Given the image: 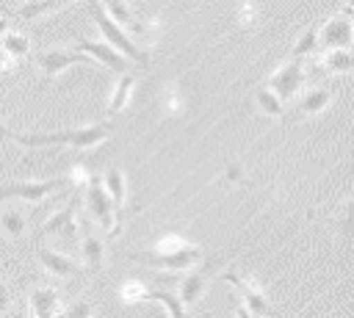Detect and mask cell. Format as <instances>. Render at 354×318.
<instances>
[{"label":"cell","mask_w":354,"mask_h":318,"mask_svg":"<svg viewBox=\"0 0 354 318\" xmlns=\"http://www.w3.org/2000/svg\"><path fill=\"white\" fill-rule=\"evenodd\" d=\"M3 135H8L11 141L22 144V147H75V149H86L94 147L100 141L108 138L111 124L100 122V124H88L80 130H61V133H33V135H22V133H11L6 127H0Z\"/></svg>","instance_id":"1"},{"label":"cell","mask_w":354,"mask_h":318,"mask_svg":"<svg viewBox=\"0 0 354 318\" xmlns=\"http://www.w3.org/2000/svg\"><path fill=\"white\" fill-rule=\"evenodd\" d=\"M86 6H88V14H91V19L97 22L100 33L105 36V41H108L113 50H119L127 61H133V64H138V66H147V53L138 50L136 41L127 36V30H122V28L108 17V11L102 8V3H100V0H88Z\"/></svg>","instance_id":"2"},{"label":"cell","mask_w":354,"mask_h":318,"mask_svg":"<svg viewBox=\"0 0 354 318\" xmlns=\"http://www.w3.org/2000/svg\"><path fill=\"white\" fill-rule=\"evenodd\" d=\"M138 263H144V265H152V268H158V271H191L194 265H199L202 260H205V254H202V249L199 246H194V243H185V246H180V249H174V252H144V254H133Z\"/></svg>","instance_id":"3"},{"label":"cell","mask_w":354,"mask_h":318,"mask_svg":"<svg viewBox=\"0 0 354 318\" xmlns=\"http://www.w3.org/2000/svg\"><path fill=\"white\" fill-rule=\"evenodd\" d=\"M86 207H88V216L113 238L116 232H119V210L113 207V202H111V196L105 194V188H102V180H88V185H86Z\"/></svg>","instance_id":"4"},{"label":"cell","mask_w":354,"mask_h":318,"mask_svg":"<svg viewBox=\"0 0 354 318\" xmlns=\"http://www.w3.org/2000/svg\"><path fill=\"white\" fill-rule=\"evenodd\" d=\"M221 279H224V282H230V285L238 290L241 304H243L254 318H274V315H277V312H274V307L268 304V299L263 296V290H260L252 279L238 277V274H230V271H224V274H221Z\"/></svg>","instance_id":"5"},{"label":"cell","mask_w":354,"mask_h":318,"mask_svg":"<svg viewBox=\"0 0 354 318\" xmlns=\"http://www.w3.org/2000/svg\"><path fill=\"white\" fill-rule=\"evenodd\" d=\"M64 180H14L0 188V202L6 199H19V202H44L53 191L61 188Z\"/></svg>","instance_id":"6"},{"label":"cell","mask_w":354,"mask_h":318,"mask_svg":"<svg viewBox=\"0 0 354 318\" xmlns=\"http://www.w3.org/2000/svg\"><path fill=\"white\" fill-rule=\"evenodd\" d=\"M301 83H304V64H301V58H290L288 64H282V66L268 77L266 86H268L282 102H290V100L299 94Z\"/></svg>","instance_id":"7"},{"label":"cell","mask_w":354,"mask_h":318,"mask_svg":"<svg viewBox=\"0 0 354 318\" xmlns=\"http://www.w3.org/2000/svg\"><path fill=\"white\" fill-rule=\"evenodd\" d=\"M354 44V25L348 14H335L321 25L318 50H351Z\"/></svg>","instance_id":"8"},{"label":"cell","mask_w":354,"mask_h":318,"mask_svg":"<svg viewBox=\"0 0 354 318\" xmlns=\"http://www.w3.org/2000/svg\"><path fill=\"white\" fill-rule=\"evenodd\" d=\"M75 50L86 53L94 64H100V66H105V69H111V72H119V75H122V72H130V61H127L119 50H113L108 41H88V39H80Z\"/></svg>","instance_id":"9"},{"label":"cell","mask_w":354,"mask_h":318,"mask_svg":"<svg viewBox=\"0 0 354 318\" xmlns=\"http://www.w3.org/2000/svg\"><path fill=\"white\" fill-rule=\"evenodd\" d=\"M39 69L44 72V75H61L64 69H69V66H75V64H86V66H94V61L86 55V53H80V50H75V53H69V50H44V53H39Z\"/></svg>","instance_id":"10"},{"label":"cell","mask_w":354,"mask_h":318,"mask_svg":"<svg viewBox=\"0 0 354 318\" xmlns=\"http://www.w3.org/2000/svg\"><path fill=\"white\" fill-rule=\"evenodd\" d=\"M80 249H83V263L91 274L102 271V260H105V246L100 241V235L94 232L91 221H80Z\"/></svg>","instance_id":"11"},{"label":"cell","mask_w":354,"mask_h":318,"mask_svg":"<svg viewBox=\"0 0 354 318\" xmlns=\"http://www.w3.org/2000/svg\"><path fill=\"white\" fill-rule=\"evenodd\" d=\"M75 210H77V205L69 202L64 210H58L55 216H50V218L41 224V230H39L36 235H64L66 241H77L80 227H77V221H75Z\"/></svg>","instance_id":"12"},{"label":"cell","mask_w":354,"mask_h":318,"mask_svg":"<svg viewBox=\"0 0 354 318\" xmlns=\"http://www.w3.org/2000/svg\"><path fill=\"white\" fill-rule=\"evenodd\" d=\"M39 263H41V268L50 274V277H55V279H69L75 271H77V260L75 257H69V254H64V252H55V249H44V246H39Z\"/></svg>","instance_id":"13"},{"label":"cell","mask_w":354,"mask_h":318,"mask_svg":"<svg viewBox=\"0 0 354 318\" xmlns=\"http://www.w3.org/2000/svg\"><path fill=\"white\" fill-rule=\"evenodd\" d=\"M28 301H30V318H58L61 315V296L55 288H36Z\"/></svg>","instance_id":"14"},{"label":"cell","mask_w":354,"mask_h":318,"mask_svg":"<svg viewBox=\"0 0 354 318\" xmlns=\"http://www.w3.org/2000/svg\"><path fill=\"white\" fill-rule=\"evenodd\" d=\"M205 288H207V277L205 274H185L180 279V288H177V299L185 310H191L202 296H205Z\"/></svg>","instance_id":"15"},{"label":"cell","mask_w":354,"mask_h":318,"mask_svg":"<svg viewBox=\"0 0 354 318\" xmlns=\"http://www.w3.org/2000/svg\"><path fill=\"white\" fill-rule=\"evenodd\" d=\"M102 188H105V194L111 196L113 207L122 213V205H124V196H127V185H124L122 169H116V166L105 169V174H102Z\"/></svg>","instance_id":"16"},{"label":"cell","mask_w":354,"mask_h":318,"mask_svg":"<svg viewBox=\"0 0 354 318\" xmlns=\"http://www.w3.org/2000/svg\"><path fill=\"white\" fill-rule=\"evenodd\" d=\"M133 88H136V75H133V72H122V75H119V80H116V86H113L111 102H108V113H111V116H113V113H119V111L127 105V100H130Z\"/></svg>","instance_id":"17"},{"label":"cell","mask_w":354,"mask_h":318,"mask_svg":"<svg viewBox=\"0 0 354 318\" xmlns=\"http://www.w3.org/2000/svg\"><path fill=\"white\" fill-rule=\"evenodd\" d=\"M318 64H321L329 75H340V72L354 69V53H351V50H324Z\"/></svg>","instance_id":"18"},{"label":"cell","mask_w":354,"mask_h":318,"mask_svg":"<svg viewBox=\"0 0 354 318\" xmlns=\"http://www.w3.org/2000/svg\"><path fill=\"white\" fill-rule=\"evenodd\" d=\"M0 227H3L6 235L22 238V235L28 232V216H25L22 210H17V207H6V210L0 213Z\"/></svg>","instance_id":"19"},{"label":"cell","mask_w":354,"mask_h":318,"mask_svg":"<svg viewBox=\"0 0 354 318\" xmlns=\"http://www.w3.org/2000/svg\"><path fill=\"white\" fill-rule=\"evenodd\" d=\"M158 301V304H163L166 307V312L171 315V318H185V307L180 304V299H177V293H171V290H144V296H141V301Z\"/></svg>","instance_id":"20"},{"label":"cell","mask_w":354,"mask_h":318,"mask_svg":"<svg viewBox=\"0 0 354 318\" xmlns=\"http://www.w3.org/2000/svg\"><path fill=\"white\" fill-rule=\"evenodd\" d=\"M66 3H72V0H25L22 8L17 11V17H22V19H36V17L47 14V11H55V8L66 6Z\"/></svg>","instance_id":"21"},{"label":"cell","mask_w":354,"mask_h":318,"mask_svg":"<svg viewBox=\"0 0 354 318\" xmlns=\"http://www.w3.org/2000/svg\"><path fill=\"white\" fill-rule=\"evenodd\" d=\"M329 105V91L326 88H310L301 94V102H299V111L313 116V113H321L324 108Z\"/></svg>","instance_id":"22"},{"label":"cell","mask_w":354,"mask_h":318,"mask_svg":"<svg viewBox=\"0 0 354 318\" xmlns=\"http://www.w3.org/2000/svg\"><path fill=\"white\" fill-rule=\"evenodd\" d=\"M254 100H257V105H260V111L263 113H268V116H279L282 113V108H285V102L268 88V86H257L254 88Z\"/></svg>","instance_id":"23"},{"label":"cell","mask_w":354,"mask_h":318,"mask_svg":"<svg viewBox=\"0 0 354 318\" xmlns=\"http://www.w3.org/2000/svg\"><path fill=\"white\" fill-rule=\"evenodd\" d=\"M313 50H318V28H315V25L307 28V30L301 33V39L293 44V58H304V55L313 53Z\"/></svg>","instance_id":"24"},{"label":"cell","mask_w":354,"mask_h":318,"mask_svg":"<svg viewBox=\"0 0 354 318\" xmlns=\"http://www.w3.org/2000/svg\"><path fill=\"white\" fill-rule=\"evenodd\" d=\"M3 50L11 53V55H25V53L30 50V41H28L25 33H14V30H8V33L3 36Z\"/></svg>","instance_id":"25"},{"label":"cell","mask_w":354,"mask_h":318,"mask_svg":"<svg viewBox=\"0 0 354 318\" xmlns=\"http://www.w3.org/2000/svg\"><path fill=\"white\" fill-rule=\"evenodd\" d=\"M144 282H138V279H130V282H124L122 285V301H127V304H133V301H141V296H144Z\"/></svg>","instance_id":"26"},{"label":"cell","mask_w":354,"mask_h":318,"mask_svg":"<svg viewBox=\"0 0 354 318\" xmlns=\"http://www.w3.org/2000/svg\"><path fill=\"white\" fill-rule=\"evenodd\" d=\"M180 246H185V241H183L180 235H166V238H160V241L155 243V252H174V249H180Z\"/></svg>","instance_id":"27"},{"label":"cell","mask_w":354,"mask_h":318,"mask_svg":"<svg viewBox=\"0 0 354 318\" xmlns=\"http://www.w3.org/2000/svg\"><path fill=\"white\" fill-rule=\"evenodd\" d=\"M64 318H94V312H91V307H88L86 301H77L75 307H69V310L64 312Z\"/></svg>","instance_id":"28"},{"label":"cell","mask_w":354,"mask_h":318,"mask_svg":"<svg viewBox=\"0 0 354 318\" xmlns=\"http://www.w3.org/2000/svg\"><path fill=\"white\" fill-rule=\"evenodd\" d=\"M11 66H14V55L0 47V72H3V69H11Z\"/></svg>","instance_id":"29"},{"label":"cell","mask_w":354,"mask_h":318,"mask_svg":"<svg viewBox=\"0 0 354 318\" xmlns=\"http://www.w3.org/2000/svg\"><path fill=\"white\" fill-rule=\"evenodd\" d=\"M8 304H11V290L0 282V310H8Z\"/></svg>","instance_id":"30"},{"label":"cell","mask_w":354,"mask_h":318,"mask_svg":"<svg viewBox=\"0 0 354 318\" xmlns=\"http://www.w3.org/2000/svg\"><path fill=\"white\" fill-rule=\"evenodd\" d=\"M235 318H254V315H252V312H249L243 304H238V307H235Z\"/></svg>","instance_id":"31"},{"label":"cell","mask_w":354,"mask_h":318,"mask_svg":"<svg viewBox=\"0 0 354 318\" xmlns=\"http://www.w3.org/2000/svg\"><path fill=\"white\" fill-rule=\"evenodd\" d=\"M346 14H348V19H351V25H354V0H348V8H346Z\"/></svg>","instance_id":"32"},{"label":"cell","mask_w":354,"mask_h":318,"mask_svg":"<svg viewBox=\"0 0 354 318\" xmlns=\"http://www.w3.org/2000/svg\"><path fill=\"white\" fill-rule=\"evenodd\" d=\"M0 318H25V315H0Z\"/></svg>","instance_id":"33"}]
</instances>
